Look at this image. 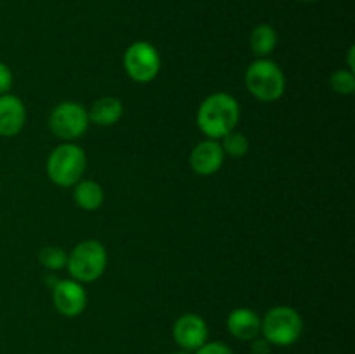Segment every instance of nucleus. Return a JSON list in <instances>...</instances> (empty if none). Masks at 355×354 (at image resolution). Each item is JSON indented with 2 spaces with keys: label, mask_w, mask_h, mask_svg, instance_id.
<instances>
[{
  "label": "nucleus",
  "mask_w": 355,
  "mask_h": 354,
  "mask_svg": "<svg viewBox=\"0 0 355 354\" xmlns=\"http://www.w3.org/2000/svg\"><path fill=\"white\" fill-rule=\"evenodd\" d=\"M270 344L266 339H253L252 353L253 354H269Z\"/></svg>",
  "instance_id": "nucleus-21"
},
{
  "label": "nucleus",
  "mask_w": 355,
  "mask_h": 354,
  "mask_svg": "<svg viewBox=\"0 0 355 354\" xmlns=\"http://www.w3.org/2000/svg\"><path fill=\"white\" fill-rule=\"evenodd\" d=\"M123 115V104L120 99L113 96H104L94 103L92 110L89 111V120L101 127L114 125Z\"/></svg>",
  "instance_id": "nucleus-13"
},
{
  "label": "nucleus",
  "mask_w": 355,
  "mask_h": 354,
  "mask_svg": "<svg viewBox=\"0 0 355 354\" xmlns=\"http://www.w3.org/2000/svg\"><path fill=\"white\" fill-rule=\"evenodd\" d=\"M302 330H304V321L297 309L276 305L266 312L260 332L270 346L288 347L300 339Z\"/></svg>",
  "instance_id": "nucleus-3"
},
{
  "label": "nucleus",
  "mask_w": 355,
  "mask_h": 354,
  "mask_svg": "<svg viewBox=\"0 0 355 354\" xmlns=\"http://www.w3.org/2000/svg\"><path fill=\"white\" fill-rule=\"evenodd\" d=\"M173 340L184 351H198L208 340V326L198 314H184L173 325Z\"/></svg>",
  "instance_id": "nucleus-9"
},
{
  "label": "nucleus",
  "mask_w": 355,
  "mask_h": 354,
  "mask_svg": "<svg viewBox=\"0 0 355 354\" xmlns=\"http://www.w3.org/2000/svg\"><path fill=\"white\" fill-rule=\"evenodd\" d=\"M224 158L225 153L220 142L215 141V139H207V141H201L200 144L194 146L189 163L194 172L200 174V176H211L217 170H220Z\"/></svg>",
  "instance_id": "nucleus-10"
},
{
  "label": "nucleus",
  "mask_w": 355,
  "mask_h": 354,
  "mask_svg": "<svg viewBox=\"0 0 355 354\" xmlns=\"http://www.w3.org/2000/svg\"><path fill=\"white\" fill-rule=\"evenodd\" d=\"M89 111L78 103L64 101L52 110L49 127L55 137L62 141H73L85 134L89 128Z\"/></svg>",
  "instance_id": "nucleus-6"
},
{
  "label": "nucleus",
  "mask_w": 355,
  "mask_h": 354,
  "mask_svg": "<svg viewBox=\"0 0 355 354\" xmlns=\"http://www.w3.org/2000/svg\"><path fill=\"white\" fill-rule=\"evenodd\" d=\"M331 87L342 96H350L355 90V75L350 69H338L331 75Z\"/></svg>",
  "instance_id": "nucleus-18"
},
{
  "label": "nucleus",
  "mask_w": 355,
  "mask_h": 354,
  "mask_svg": "<svg viewBox=\"0 0 355 354\" xmlns=\"http://www.w3.org/2000/svg\"><path fill=\"white\" fill-rule=\"evenodd\" d=\"M250 45H252L253 54L259 58H266L276 49L277 45V33L269 24H260L252 31L250 37Z\"/></svg>",
  "instance_id": "nucleus-15"
},
{
  "label": "nucleus",
  "mask_w": 355,
  "mask_h": 354,
  "mask_svg": "<svg viewBox=\"0 0 355 354\" xmlns=\"http://www.w3.org/2000/svg\"><path fill=\"white\" fill-rule=\"evenodd\" d=\"M26 121V108L19 97L12 94L0 96V135L12 137L17 135Z\"/></svg>",
  "instance_id": "nucleus-11"
},
{
  "label": "nucleus",
  "mask_w": 355,
  "mask_h": 354,
  "mask_svg": "<svg viewBox=\"0 0 355 354\" xmlns=\"http://www.w3.org/2000/svg\"><path fill=\"white\" fill-rule=\"evenodd\" d=\"M196 354H232V351L224 342H207L196 351Z\"/></svg>",
  "instance_id": "nucleus-19"
},
{
  "label": "nucleus",
  "mask_w": 355,
  "mask_h": 354,
  "mask_svg": "<svg viewBox=\"0 0 355 354\" xmlns=\"http://www.w3.org/2000/svg\"><path fill=\"white\" fill-rule=\"evenodd\" d=\"M106 248L97 239H85L78 243L68 255V264H66L73 280L80 283H92L99 280L106 271Z\"/></svg>",
  "instance_id": "nucleus-5"
},
{
  "label": "nucleus",
  "mask_w": 355,
  "mask_h": 354,
  "mask_svg": "<svg viewBox=\"0 0 355 354\" xmlns=\"http://www.w3.org/2000/svg\"><path fill=\"white\" fill-rule=\"evenodd\" d=\"M12 87V71L6 62L0 61V96L7 94Z\"/></svg>",
  "instance_id": "nucleus-20"
},
{
  "label": "nucleus",
  "mask_w": 355,
  "mask_h": 354,
  "mask_svg": "<svg viewBox=\"0 0 355 354\" xmlns=\"http://www.w3.org/2000/svg\"><path fill=\"white\" fill-rule=\"evenodd\" d=\"M260 328H262V319L253 309L238 307L227 318V330L239 340L257 339Z\"/></svg>",
  "instance_id": "nucleus-12"
},
{
  "label": "nucleus",
  "mask_w": 355,
  "mask_h": 354,
  "mask_svg": "<svg viewBox=\"0 0 355 354\" xmlns=\"http://www.w3.org/2000/svg\"><path fill=\"white\" fill-rule=\"evenodd\" d=\"M75 203L87 212H94L104 203V189L96 180H78L73 191Z\"/></svg>",
  "instance_id": "nucleus-14"
},
{
  "label": "nucleus",
  "mask_w": 355,
  "mask_h": 354,
  "mask_svg": "<svg viewBox=\"0 0 355 354\" xmlns=\"http://www.w3.org/2000/svg\"><path fill=\"white\" fill-rule=\"evenodd\" d=\"M241 111L239 104L231 94L217 92L208 96L200 104L196 115V124L208 139H222L232 132L238 125Z\"/></svg>",
  "instance_id": "nucleus-1"
},
{
  "label": "nucleus",
  "mask_w": 355,
  "mask_h": 354,
  "mask_svg": "<svg viewBox=\"0 0 355 354\" xmlns=\"http://www.w3.org/2000/svg\"><path fill=\"white\" fill-rule=\"evenodd\" d=\"M245 83L250 94L263 103H272L283 97L286 89V78L279 66L274 61L260 58L248 66Z\"/></svg>",
  "instance_id": "nucleus-2"
},
{
  "label": "nucleus",
  "mask_w": 355,
  "mask_h": 354,
  "mask_svg": "<svg viewBox=\"0 0 355 354\" xmlns=\"http://www.w3.org/2000/svg\"><path fill=\"white\" fill-rule=\"evenodd\" d=\"M173 354H191V353H189V351H184V349H180L179 353H173Z\"/></svg>",
  "instance_id": "nucleus-22"
},
{
  "label": "nucleus",
  "mask_w": 355,
  "mask_h": 354,
  "mask_svg": "<svg viewBox=\"0 0 355 354\" xmlns=\"http://www.w3.org/2000/svg\"><path fill=\"white\" fill-rule=\"evenodd\" d=\"M304 2H315V0H304Z\"/></svg>",
  "instance_id": "nucleus-23"
},
{
  "label": "nucleus",
  "mask_w": 355,
  "mask_h": 354,
  "mask_svg": "<svg viewBox=\"0 0 355 354\" xmlns=\"http://www.w3.org/2000/svg\"><path fill=\"white\" fill-rule=\"evenodd\" d=\"M222 149H224L225 155L234 156V158H241L248 153V139L245 137L239 132H229L222 137Z\"/></svg>",
  "instance_id": "nucleus-16"
},
{
  "label": "nucleus",
  "mask_w": 355,
  "mask_h": 354,
  "mask_svg": "<svg viewBox=\"0 0 355 354\" xmlns=\"http://www.w3.org/2000/svg\"><path fill=\"white\" fill-rule=\"evenodd\" d=\"M85 167L87 156L83 149L73 142H64L49 155L47 176L58 186L69 187L82 180Z\"/></svg>",
  "instance_id": "nucleus-4"
},
{
  "label": "nucleus",
  "mask_w": 355,
  "mask_h": 354,
  "mask_svg": "<svg viewBox=\"0 0 355 354\" xmlns=\"http://www.w3.org/2000/svg\"><path fill=\"white\" fill-rule=\"evenodd\" d=\"M52 298L59 314L66 318L80 316L87 307V292L76 280H59L52 287Z\"/></svg>",
  "instance_id": "nucleus-8"
},
{
  "label": "nucleus",
  "mask_w": 355,
  "mask_h": 354,
  "mask_svg": "<svg viewBox=\"0 0 355 354\" xmlns=\"http://www.w3.org/2000/svg\"><path fill=\"white\" fill-rule=\"evenodd\" d=\"M123 66L128 76L137 83H149L158 76L162 69V58L155 45L139 40L128 45L123 56Z\"/></svg>",
  "instance_id": "nucleus-7"
},
{
  "label": "nucleus",
  "mask_w": 355,
  "mask_h": 354,
  "mask_svg": "<svg viewBox=\"0 0 355 354\" xmlns=\"http://www.w3.org/2000/svg\"><path fill=\"white\" fill-rule=\"evenodd\" d=\"M38 259H40L42 266L47 267L49 271H59L68 264V253L59 246H45L42 248Z\"/></svg>",
  "instance_id": "nucleus-17"
}]
</instances>
